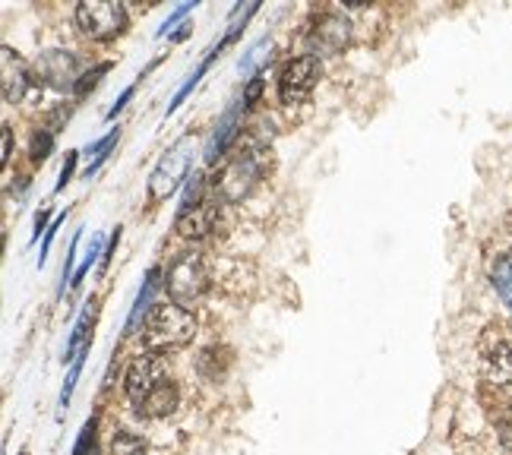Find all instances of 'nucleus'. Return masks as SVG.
<instances>
[{
	"mask_svg": "<svg viewBox=\"0 0 512 455\" xmlns=\"http://www.w3.org/2000/svg\"><path fill=\"white\" fill-rule=\"evenodd\" d=\"M269 171V149L260 136H247L241 149H234L231 158L222 165L219 177H215V190H219L222 200L228 203H241L244 196L256 190V184L263 181Z\"/></svg>",
	"mask_w": 512,
	"mask_h": 455,
	"instance_id": "nucleus-1",
	"label": "nucleus"
},
{
	"mask_svg": "<svg viewBox=\"0 0 512 455\" xmlns=\"http://www.w3.org/2000/svg\"><path fill=\"white\" fill-rule=\"evenodd\" d=\"M196 320L193 313L177 304H155L152 313L143 320V345L155 354L177 351L193 342Z\"/></svg>",
	"mask_w": 512,
	"mask_h": 455,
	"instance_id": "nucleus-2",
	"label": "nucleus"
},
{
	"mask_svg": "<svg viewBox=\"0 0 512 455\" xmlns=\"http://www.w3.org/2000/svg\"><path fill=\"white\" fill-rule=\"evenodd\" d=\"M209 266H206V256L187 250L181 256H174V263L168 266L165 275V288H168V298L177 307H193L203 301V294L209 291Z\"/></svg>",
	"mask_w": 512,
	"mask_h": 455,
	"instance_id": "nucleus-3",
	"label": "nucleus"
},
{
	"mask_svg": "<svg viewBox=\"0 0 512 455\" xmlns=\"http://www.w3.org/2000/svg\"><path fill=\"white\" fill-rule=\"evenodd\" d=\"M127 10L124 4H114V0H83L76 7V26L89 35L92 42H111V38L127 32Z\"/></svg>",
	"mask_w": 512,
	"mask_h": 455,
	"instance_id": "nucleus-4",
	"label": "nucleus"
},
{
	"mask_svg": "<svg viewBox=\"0 0 512 455\" xmlns=\"http://www.w3.org/2000/svg\"><path fill=\"white\" fill-rule=\"evenodd\" d=\"M190 162H193V143H190V136H184V140H177L159 158V165H155V171L149 174V196L155 203L168 200V196L181 187V181H187Z\"/></svg>",
	"mask_w": 512,
	"mask_h": 455,
	"instance_id": "nucleus-5",
	"label": "nucleus"
},
{
	"mask_svg": "<svg viewBox=\"0 0 512 455\" xmlns=\"http://www.w3.org/2000/svg\"><path fill=\"white\" fill-rule=\"evenodd\" d=\"M323 76V67H320V57L313 54H304V57H294V61L285 64L282 76H279V98L282 105H298L304 98L317 89Z\"/></svg>",
	"mask_w": 512,
	"mask_h": 455,
	"instance_id": "nucleus-6",
	"label": "nucleus"
},
{
	"mask_svg": "<svg viewBox=\"0 0 512 455\" xmlns=\"http://www.w3.org/2000/svg\"><path fill=\"white\" fill-rule=\"evenodd\" d=\"M162 383H165V364L155 351L136 354L124 373V392L133 405H140L146 395H152Z\"/></svg>",
	"mask_w": 512,
	"mask_h": 455,
	"instance_id": "nucleus-7",
	"label": "nucleus"
},
{
	"mask_svg": "<svg viewBox=\"0 0 512 455\" xmlns=\"http://www.w3.org/2000/svg\"><path fill=\"white\" fill-rule=\"evenodd\" d=\"M35 76H38V83H45L57 92L76 89L80 86L76 79H83L80 76V57L70 54V51H45L35 64Z\"/></svg>",
	"mask_w": 512,
	"mask_h": 455,
	"instance_id": "nucleus-8",
	"label": "nucleus"
},
{
	"mask_svg": "<svg viewBox=\"0 0 512 455\" xmlns=\"http://www.w3.org/2000/svg\"><path fill=\"white\" fill-rule=\"evenodd\" d=\"M348 38H351L348 19L339 16V13H323V16L313 19L307 42H310L313 57H317V54H339L348 45Z\"/></svg>",
	"mask_w": 512,
	"mask_h": 455,
	"instance_id": "nucleus-9",
	"label": "nucleus"
},
{
	"mask_svg": "<svg viewBox=\"0 0 512 455\" xmlns=\"http://www.w3.org/2000/svg\"><path fill=\"white\" fill-rule=\"evenodd\" d=\"M484 380L497 389H512V332L503 329L494 342L484 345Z\"/></svg>",
	"mask_w": 512,
	"mask_h": 455,
	"instance_id": "nucleus-10",
	"label": "nucleus"
},
{
	"mask_svg": "<svg viewBox=\"0 0 512 455\" xmlns=\"http://www.w3.org/2000/svg\"><path fill=\"white\" fill-rule=\"evenodd\" d=\"M250 105L244 102V95L238 98V102H231V108L222 114V121L215 124V130H212V136H209V143H206V152H203V158L209 165H215L219 158L228 152V146H231V140L238 136V130H241V117H244V111H247Z\"/></svg>",
	"mask_w": 512,
	"mask_h": 455,
	"instance_id": "nucleus-11",
	"label": "nucleus"
},
{
	"mask_svg": "<svg viewBox=\"0 0 512 455\" xmlns=\"http://www.w3.org/2000/svg\"><path fill=\"white\" fill-rule=\"evenodd\" d=\"M215 225H219V203L215 200H203L200 206H193L187 212H177V231H181L184 237H193V241L212 234Z\"/></svg>",
	"mask_w": 512,
	"mask_h": 455,
	"instance_id": "nucleus-12",
	"label": "nucleus"
},
{
	"mask_svg": "<svg viewBox=\"0 0 512 455\" xmlns=\"http://www.w3.org/2000/svg\"><path fill=\"white\" fill-rule=\"evenodd\" d=\"M29 86H32V73L23 64V57H19L13 48H4V98L13 105L23 102Z\"/></svg>",
	"mask_w": 512,
	"mask_h": 455,
	"instance_id": "nucleus-13",
	"label": "nucleus"
},
{
	"mask_svg": "<svg viewBox=\"0 0 512 455\" xmlns=\"http://www.w3.org/2000/svg\"><path fill=\"white\" fill-rule=\"evenodd\" d=\"M177 402H181V392H177V386L171 380H165L159 389L136 405V411H140L143 418H168V414H174Z\"/></svg>",
	"mask_w": 512,
	"mask_h": 455,
	"instance_id": "nucleus-14",
	"label": "nucleus"
},
{
	"mask_svg": "<svg viewBox=\"0 0 512 455\" xmlns=\"http://www.w3.org/2000/svg\"><path fill=\"white\" fill-rule=\"evenodd\" d=\"M95 313H98V304L89 301L86 310L80 313V320H76V326H73V335H70V342H67V358L64 361H73V364L83 361V354L89 351V329L95 323Z\"/></svg>",
	"mask_w": 512,
	"mask_h": 455,
	"instance_id": "nucleus-15",
	"label": "nucleus"
},
{
	"mask_svg": "<svg viewBox=\"0 0 512 455\" xmlns=\"http://www.w3.org/2000/svg\"><path fill=\"white\" fill-rule=\"evenodd\" d=\"M155 288H159V269H149V275H146V282H143V291L136 294V304H133V310H130V316H127V335L130 332H136V326H140L146 316L152 313V294H155Z\"/></svg>",
	"mask_w": 512,
	"mask_h": 455,
	"instance_id": "nucleus-16",
	"label": "nucleus"
},
{
	"mask_svg": "<svg viewBox=\"0 0 512 455\" xmlns=\"http://www.w3.org/2000/svg\"><path fill=\"white\" fill-rule=\"evenodd\" d=\"M490 282H494L503 304L512 310V253H503L494 263V269H490Z\"/></svg>",
	"mask_w": 512,
	"mask_h": 455,
	"instance_id": "nucleus-17",
	"label": "nucleus"
},
{
	"mask_svg": "<svg viewBox=\"0 0 512 455\" xmlns=\"http://www.w3.org/2000/svg\"><path fill=\"white\" fill-rule=\"evenodd\" d=\"M269 51H272V42L269 38H260V42H256L244 57H241V64H238V70L244 73V76H250V73H256L260 70L266 61H269Z\"/></svg>",
	"mask_w": 512,
	"mask_h": 455,
	"instance_id": "nucleus-18",
	"label": "nucleus"
},
{
	"mask_svg": "<svg viewBox=\"0 0 512 455\" xmlns=\"http://www.w3.org/2000/svg\"><path fill=\"white\" fill-rule=\"evenodd\" d=\"M117 136H121V127H117V130H111L108 136H102V140H98L95 146H89V171H86V177H92V171H98V165H102L105 162V158H108V152H111V146L117 143Z\"/></svg>",
	"mask_w": 512,
	"mask_h": 455,
	"instance_id": "nucleus-19",
	"label": "nucleus"
},
{
	"mask_svg": "<svg viewBox=\"0 0 512 455\" xmlns=\"http://www.w3.org/2000/svg\"><path fill=\"white\" fill-rule=\"evenodd\" d=\"M105 237H92V244H89V250H86V256H83V263H80V269H76V275H73V285H80L83 282V275L92 269V263L98 260V256H105Z\"/></svg>",
	"mask_w": 512,
	"mask_h": 455,
	"instance_id": "nucleus-20",
	"label": "nucleus"
},
{
	"mask_svg": "<svg viewBox=\"0 0 512 455\" xmlns=\"http://www.w3.org/2000/svg\"><path fill=\"white\" fill-rule=\"evenodd\" d=\"M114 455H143V440L140 437H133L130 430H121L114 437Z\"/></svg>",
	"mask_w": 512,
	"mask_h": 455,
	"instance_id": "nucleus-21",
	"label": "nucleus"
},
{
	"mask_svg": "<svg viewBox=\"0 0 512 455\" xmlns=\"http://www.w3.org/2000/svg\"><path fill=\"white\" fill-rule=\"evenodd\" d=\"M200 196H203V174H193V177H187V190H184V200H181V212L200 206L203 203Z\"/></svg>",
	"mask_w": 512,
	"mask_h": 455,
	"instance_id": "nucleus-22",
	"label": "nucleus"
},
{
	"mask_svg": "<svg viewBox=\"0 0 512 455\" xmlns=\"http://www.w3.org/2000/svg\"><path fill=\"white\" fill-rule=\"evenodd\" d=\"M51 143H54V130H38L32 136V162H45L51 152Z\"/></svg>",
	"mask_w": 512,
	"mask_h": 455,
	"instance_id": "nucleus-23",
	"label": "nucleus"
},
{
	"mask_svg": "<svg viewBox=\"0 0 512 455\" xmlns=\"http://www.w3.org/2000/svg\"><path fill=\"white\" fill-rule=\"evenodd\" d=\"M73 455H95V421H89L83 427V437H80V443H76Z\"/></svg>",
	"mask_w": 512,
	"mask_h": 455,
	"instance_id": "nucleus-24",
	"label": "nucleus"
},
{
	"mask_svg": "<svg viewBox=\"0 0 512 455\" xmlns=\"http://www.w3.org/2000/svg\"><path fill=\"white\" fill-rule=\"evenodd\" d=\"M108 73V64H102V67H95L92 73H83V79H80V86H76V95H86L89 89H95V83H98V76H105Z\"/></svg>",
	"mask_w": 512,
	"mask_h": 455,
	"instance_id": "nucleus-25",
	"label": "nucleus"
},
{
	"mask_svg": "<svg viewBox=\"0 0 512 455\" xmlns=\"http://www.w3.org/2000/svg\"><path fill=\"white\" fill-rule=\"evenodd\" d=\"M193 7H196V4H181V7H177V10H174V13H171L168 19H165V23H162V29H159V38H165V35H168V32L174 29V23H181V19H184V16H187V13L193 10Z\"/></svg>",
	"mask_w": 512,
	"mask_h": 455,
	"instance_id": "nucleus-26",
	"label": "nucleus"
},
{
	"mask_svg": "<svg viewBox=\"0 0 512 455\" xmlns=\"http://www.w3.org/2000/svg\"><path fill=\"white\" fill-rule=\"evenodd\" d=\"M76 162H80V152H67V162H64V168H61V181H57V190H64V187L70 184Z\"/></svg>",
	"mask_w": 512,
	"mask_h": 455,
	"instance_id": "nucleus-27",
	"label": "nucleus"
},
{
	"mask_svg": "<svg viewBox=\"0 0 512 455\" xmlns=\"http://www.w3.org/2000/svg\"><path fill=\"white\" fill-rule=\"evenodd\" d=\"M61 222H64V215H57V219L51 222V228L45 231V244H42V256H38V263H45V256H48V250H51V241H54L57 228H61Z\"/></svg>",
	"mask_w": 512,
	"mask_h": 455,
	"instance_id": "nucleus-28",
	"label": "nucleus"
},
{
	"mask_svg": "<svg viewBox=\"0 0 512 455\" xmlns=\"http://www.w3.org/2000/svg\"><path fill=\"white\" fill-rule=\"evenodd\" d=\"M117 241H121V228H114V234H111V241H108V250H105V256H102V269H108L111 256H114V250H117Z\"/></svg>",
	"mask_w": 512,
	"mask_h": 455,
	"instance_id": "nucleus-29",
	"label": "nucleus"
},
{
	"mask_svg": "<svg viewBox=\"0 0 512 455\" xmlns=\"http://www.w3.org/2000/svg\"><path fill=\"white\" fill-rule=\"evenodd\" d=\"M133 92H136L133 86H130V89H124V95H121V98H117V102H114V108L108 111V117H117V111H124V105H127L130 98H133Z\"/></svg>",
	"mask_w": 512,
	"mask_h": 455,
	"instance_id": "nucleus-30",
	"label": "nucleus"
},
{
	"mask_svg": "<svg viewBox=\"0 0 512 455\" xmlns=\"http://www.w3.org/2000/svg\"><path fill=\"white\" fill-rule=\"evenodd\" d=\"M10 155H13V130L10 127H4V162H10Z\"/></svg>",
	"mask_w": 512,
	"mask_h": 455,
	"instance_id": "nucleus-31",
	"label": "nucleus"
},
{
	"mask_svg": "<svg viewBox=\"0 0 512 455\" xmlns=\"http://www.w3.org/2000/svg\"><path fill=\"white\" fill-rule=\"evenodd\" d=\"M23 455H26V452H23Z\"/></svg>",
	"mask_w": 512,
	"mask_h": 455,
	"instance_id": "nucleus-32",
	"label": "nucleus"
}]
</instances>
